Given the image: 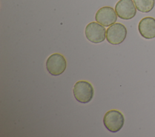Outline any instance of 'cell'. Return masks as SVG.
Returning a JSON list of instances; mask_svg holds the SVG:
<instances>
[{"instance_id": "1", "label": "cell", "mask_w": 155, "mask_h": 137, "mask_svg": "<svg viewBox=\"0 0 155 137\" xmlns=\"http://www.w3.org/2000/svg\"><path fill=\"white\" fill-rule=\"evenodd\" d=\"M75 99L81 103L90 102L94 95V89L91 83L85 80L77 81L73 88Z\"/></svg>"}, {"instance_id": "2", "label": "cell", "mask_w": 155, "mask_h": 137, "mask_svg": "<svg viewBox=\"0 0 155 137\" xmlns=\"http://www.w3.org/2000/svg\"><path fill=\"white\" fill-rule=\"evenodd\" d=\"M124 121L122 113L114 109L107 112L103 118V123L105 128L113 133L119 131L123 127Z\"/></svg>"}, {"instance_id": "3", "label": "cell", "mask_w": 155, "mask_h": 137, "mask_svg": "<svg viewBox=\"0 0 155 137\" xmlns=\"http://www.w3.org/2000/svg\"><path fill=\"white\" fill-rule=\"evenodd\" d=\"M66 67V60L61 54H52L47 59L46 68L51 75L58 76L62 74L65 71Z\"/></svg>"}, {"instance_id": "4", "label": "cell", "mask_w": 155, "mask_h": 137, "mask_svg": "<svg viewBox=\"0 0 155 137\" xmlns=\"http://www.w3.org/2000/svg\"><path fill=\"white\" fill-rule=\"evenodd\" d=\"M127 30L121 23H114L110 25L106 31V39L111 45H116L122 43L126 38Z\"/></svg>"}, {"instance_id": "5", "label": "cell", "mask_w": 155, "mask_h": 137, "mask_svg": "<svg viewBox=\"0 0 155 137\" xmlns=\"http://www.w3.org/2000/svg\"><path fill=\"white\" fill-rule=\"evenodd\" d=\"M85 37L93 43H99L106 38V30L103 25L97 22H91L85 28Z\"/></svg>"}, {"instance_id": "6", "label": "cell", "mask_w": 155, "mask_h": 137, "mask_svg": "<svg viewBox=\"0 0 155 137\" xmlns=\"http://www.w3.org/2000/svg\"><path fill=\"white\" fill-rule=\"evenodd\" d=\"M117 16L124 20L133 18L136 14V8L132 0H119L115 5Z\"/></svg>"}, {"instance_id": "7", "label": "cell", "mask_w": 155, "mask_h": 137, "mask_svg": "<svg viewBox=\"0 0 155 137\" xmlns=\"http://www.w3.org/2000/svg\"><path fill=\"white\" fill-rule=\"evenodd\" d=\"M117 19L116 11L111 7L105 6L99 8L95 14V20L104 27H110Z\"/></svg>"}, {"instance_id": "8", "label": "cell", "mask_w": 155, "mask_h": 137, "mask_svg": "<svg viewBox=\"0 0 155 137\" xmlns=\"http://www.w3.org/2000/svg\"><path fill=\"white\" fill-rule=\"evenodd\" d=\"M138 30L142 37L146 39L155 37V19L153 17L142 18L138 24Z\"/></svg>"}, {"instance_id": "9", "label": "cell", "mask_w": 155, "mask_h": 137, "mask_svg": "<svg viewBox=\"0 0 155 137\" xmlns=\"http://www.w3.org/2000/svg\"><path fill=\"white\" fill-rule=\"evenodd\" d=\"M136 9L142 13H148L154 7L155 0H133Z\"/></svg>"}]
</instances>
